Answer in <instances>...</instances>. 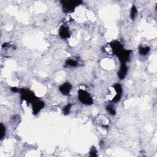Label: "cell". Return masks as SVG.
<instances>
[{
  "instance_id": "1",
  "label": "cell",
  "mask_w": 157,
  "mask_h": 157,
  "mask_svg": "<svg viewBox=\"0 0 157 157\" xmlns=\"http://www.w3.org/2000/svg\"><path fill=\"white\" fill-rule=\"evenodd\" d=\"M82 3V1H62L61 3L62 5L63 11L65 13H69L73 12L75 8L80 5Z\"/></svg>"
},
{
  "instance_id": "2",
  "label": "cell",
  "mask_w": 157,
  "mask_h": 157,
  "mask_svg": "<svg viewBox=\"0 0 157 157\" xmlns=\"http://www.w3.org/2000/svg\"><path fill=\"white\" fill-rule=\"evenodd\" d=\"M21 95V98L23 100H25L27 102H31L33 103L34 101L37 99L38 98H36L34 93L27 88H22L19 90Z\"/></svg>"
},
{
  "instance_id": "3",
  "label": "cell",
  "mask_w": 157,
  "mask_h": 157,
  "mask_svg": "<svg viewBox=\"0 0 157 157\" xmlns=\"http://www.w3.org/2000/svg\"><path fill=\"white\" fill-rule=\"evenodd\" d=\"M78 98L81 102L87 105H91L93 104V101L90 95L86 91L79 90L78 91Z\"/></svg>"
},
{
  "instance_id": "4",
  "label": "cell",
  "mask_w": 157,
  "mask_h": 157,
  "mask_svg": "<svg viewBox=\"0 0 157 157\" xmlns=\"http://www.w3.org/2000/svg\"><path fill=\"white\" fill-rule=\"evenodd\" d=\"M111 46L113 52V54L114 55H116L118 57L119 55L122 53L123 50H125L122 45V44L117 41H113L111 43Z\"/></svg>"
},
{
  "instance_id": "5",
  "label": "cell",
  "mask_w": 157,
  "mask_h": 157,
  "mask_svg": "<svg viewBox=\"0 0 157 157\" xmlns=\"http://www.w3.org/2000/svg\"><path fill=\"white\" fill-rule=\"evenodd\" d=\"M45 104L43 101L39 100L38 99L34 101L32 103V108H33V113L34 115H36L39 113V112L44 108Z\"/></svg>"
},
{
  "instance_id": "6",
  "label": "cell",
  "mask_w": 157,
  "mask_h": 157,
  "mask_svg": "<svg viewBox=\"0 0 157 157\" xmlns=\"http://www.w3.org/2000/svg\"><path fill=\"white\" fill-rule=\"evenodd\" d=\"M114 88L117 93V95L113 98V99L112 100V102L116 103L119 102L120 100V98L122 95V85L120 84H116L114 85Z\"/></svg>"
},
{
  "instance_id": "7",
  "label": "cell",
  "mask_w": 157,
  "mask_h": 157,
  "mask_svg": "<svg viewBox=\"0 0 157 157\" xmlns=\"http://www.w3.org/2000/svg\"><path fill=\"white\" fill-rule=\"evenodd\" d=\"M71 88H72V85H71V84H70L68 82H66V83H64L63 84H62L60 87L59 90L63 95H64L65 96H68L70 95Z\"/></svg>"
},
{
  "instance_id": "8",
  "label": "cell",
  "mask_w": 157,
  "mask_h": 157,
  "mask_svg": "<svg viewBox=\"0 0 157 157\" xmlns=\"http://www.w3.org/2000/svg\"><path fill=\"white\" fill-rule=\"evenodd\" d=\"M128 72V68L127 66L126 63H121V66L118 72V76L120 79H124L127 76Z\"/></svg>"
},
{
  "instance_id": "9",
  "label": "cell",
  "mask_w": 157,
  "mask_h": 157,
  "mask_svg": "<svg viewBox=\"0 0 157 157\" xmlns=\"http://www.w3.org/2000/svg\"><path fill=\"white\" fill-rule=\"evenodd\" d=\"M59 35L62 39H67L70 37L69 28L65 26H62L59 30Z\"/></svg>"
},
{
  "instance_id": "10",
  "label": "cell",
  "mask_w": 157,
  "mask_h": 157,
  "mask_svg": "<svg viewBox=\"0 0 157 157\" xmlns=\"http://www.w3.org/2000/svg\"><path fill=\"white\" fill-rule=\"evenodd\" d=\"M150 47H140L139 48V54L142 55H146L150 51Z\"/></svg>"
},
{
  "instance_id": "11",
  "label": "cell",
  "mask_w": 157,
  "mask_h": 157,
  "mask_svg": "<svg viewBox=\"0 0 157 157\" xmlns=\"http://www.w3.org/2000/svg\"><path fill=\"white\" fill-rule=\"evenodd\" d=\"M137 9L136 8L135 6H133L132 8H131V12H130V16H131V19L132 20H134L136 16H137Z\"/></svg>"
},
{
  "instance_id": "12",
  "label": "cell",
  "mask_w": 157,
  "mask_h": 157,
  "mask_svg": "<svg viewBox=\"0 0 157 157\" xmlns=\"http://www.w3.org/2000/svg\"><path fill=\"white\" fill-rule=\"evenodd\" d=\"M106 109H107V111L109 113V114H111L112 116H114L116 114V109L112 104H109V105H108L106 107Z\"/></svg>"
},
{
  "instance_id": "13",
  "label": "cell",
  "mask_w": 157,
  "mask_h": 157,
  "mask_svg": "<svg viewBox=\"0 0 157 157\" xmlns=\"http://www.w3.org/2000/svg\"><path fill=\"white\" fill-rule=\"evenodd\" d=\"M77 62L76 60H68L66 62V66H71V67H76L77 66Z\"/></svg>"
},
{
  "instance_id": "14",
  "label": "cell",
  "mask_w": 157,
  "mask_h": 157,
  "mask_svg": "<svg viewBox=\"0 0 157 157\" xmlns=\"http://www.w3.org/2000/svg\"><path fill=\"white\" fill-rule=\"evenodd\" d=\"M71 104H68L67 105L63 108V114L65 115H68L70 114V110H71Z\"/></svg>"
},
{
  "instance_id": "15",
  "label": "cell",
  "mask_w": 157,
  "mask_h": 157,
  "mask_svg": "<svg viewBox=\"0 0 157 157\" xmlns=\"http://www.w3.org/2000/svg\"><path fill=\"white\" fill-rule=\"evenodd\" d=\"M90 156H97V151L95 147H92L90 152Z\"/></svg>"
},
{
  "instance_id": "16",
  "label": "cell",
  "mask_w": 157,
  "mask_h": 157,
  "mask_svg": "<svg viewBox=\"0 0 157 157\" xmlns=\"http://www.w3.org/2000/svg\"><path fill=\"white\" fill-rule=\"evenodd\" d=\"M1 130H2V134H1V139H3L6 134V128L3 125V123L1 124Z\"/></svg>"
},
{
  "instance_id": "17",
  "label": "cell",
  "mask_w": 157,
  "mask_h": 157,
  "mask_svg": "<svg viewBox=\"0 0 157 157\" xmlns=\"http://www.w3.org/2000/svg\"><path fill=\"white\" fill-rule=\"evenodd\" d=\"M11 90H12L13 92H18V91H19V90L17 88H16V87H12V88H11Z\"/></svg>"
}]
</instances>
